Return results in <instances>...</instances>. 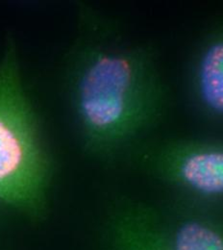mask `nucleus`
<instances>
[{"instance_id": "6", "label": "nucleus", "mask_w": 223, "mask_h": 250, "mask_svg": "<svg viewBox=\"0 0 223 250\" xmlns=\"http://www.w3.org/2000/svg\"><path fill=\"white\" fill-rule=\"evenodd\" d=\"M114 250H175L159 209L141 202L121 204L110 220Z\"/></svg>"}, {"instance_id": "3", "label": "nucleus", "mask_w": 223, "mask_h": 250, "mask_svg": "<svg viewBox=\"0 0 223 250\" xmlns=\"http://www.w3.org/2000/svg\"><path fill=\"white\" fill-rule=\"evenodd\" d=\"M144 170L183 194L217 201L223 198V142L172 138L139 144Z\"/></svg>"}, {"instance_id": "1", "label": "nucleus", "mask_w": 223, "mask_h": 250, "mask_svg": "<svg viewBox=\"0 0 223 250\" xmlns=\"http://www.w3.org/2000/svg\"><path fill=\"white\" fill-rule=\"evenodd\" d=\"M63 81L77 136L99 158L139 145L170 105L154 47L131 40L118 21L89 4L78 6Z\"/></svg>"}, {"instance_id": "4", "label": "nucleus", "mask_w": 223, "mask_h": 250, "mask_svg": "<svg viewBox=\"0 0 223 250\" xmlns=\"http://www.w3.org/2000/svg\"><path fill=\"white\" fill-rule=\"evenodd\" d=\"M187 90L193 108L210 122H223V18L205 32L191 55Z\"/></svg>"}, {"instance_id": "2", "label": "nucleus", "mask_w": 223, "mask_h": 250, "mask_svg": "<svg viewBox=\"0 0 223 250\" xmlns=\"http://www.w3.org/2000/svg\"><path fill=\"white\" fill-rule=\"evenodd\" d=\"M15 41L0 63V200L29 217L45 211L52 173Z\"/></svg>"}, {"instance_id": "5", "label": "nucleus", "mask_w": 223, "mask_h": 250, "mask_svg": "<svg viewBox=\"0 0 223 250\" xmlns=\"http://www.w3.org/2000/svg\"><path fill=\"white\" fill-rule=\"evenodd\" d=\"M159 209L175 250H223V213L216 201L183 194Z\"/></svg>"}]
</instances>
